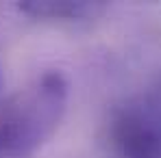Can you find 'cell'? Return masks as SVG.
<instances>
[{"label": "cell", "instance_id": "obj_3", "mask_svg": "<svg viewBox=\"0 0 161 158\" xmlns=\"http://www.w3.org/2000/svg\"><path fill=\"white\" fill-rule=\"evenodd\" d=\"M107 2L89 0H24L18 2V11L33 20L50 22H87L96 20L107 11Z\"/></svg>", "mask_w": 161, "mask_h": 158}, {"label": "cell", "instance_id": "obj_2", "mask_svg": "<svg viewBox=\"0 0 161 158\" xmlns=\"http://www.w3.org/2000/svg\"><path fill=\"white\" fill-rule=\"evenodd\" d=\"M109 136L118 158H161V80L115 106Z\"/></svg>", "mask_w": 161, "mask_h": 158}, {"label": "cell", "instance_id": "obj_1", "mask_svg": "<svg viewBox=\"0 0 161 158\" xmlns=\"http://www.w3.org/2000/svg\"><path fill=\"white\" fill-rule=\"evenodd\" d=\"M70 100V82L46 69L0 106V158H33L59 130Z\"/></svg>", "mask_w": 161, "mask_h": 158}, {"label": "cell", "instance_id": "obj_4", "mask_svg": "<svg viewBox=\"0 0 161 158\" xmlns=\"http://www.w3.org/2000/svg\"><path fill=\"white\" fill-rule=\"evenodd\" d=\"M0 82H2V72H0Z\"/></svg>", "mask_w": 161, "mask_h": 158}]
</instances>
